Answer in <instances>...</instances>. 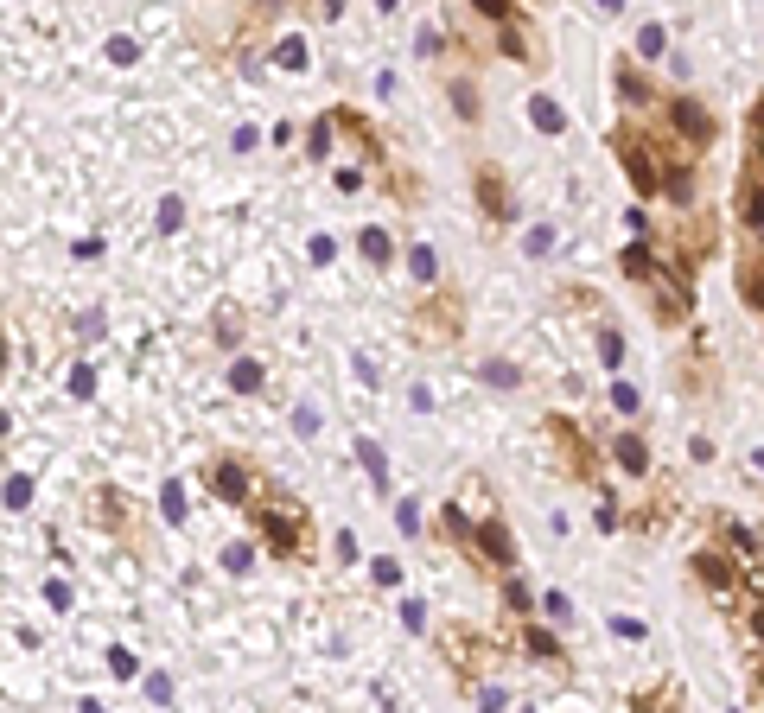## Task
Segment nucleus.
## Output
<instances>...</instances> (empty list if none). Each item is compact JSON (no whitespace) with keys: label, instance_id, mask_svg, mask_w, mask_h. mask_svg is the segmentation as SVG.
I'll use <instances>...</instances> for the list:
<instances>
[{"label":"nucleus","instance_id":"f257e3e1","mask_svg":"<svg viewBox=\"0 0 764 713\" xmlns=\"http://www.w3.org/2000/svg\"><path fill=\"white\" fill-rule=\"evenodd\" d=\"M255 529H262V548L281 554V561H312V516L300 497L274 491L255 503Z\"/></svg>","mask_w":764,"mask_h":713},{"label":"nucleus","instance_id":"6ab92c4d","mask_svg":"<svg viewBox=\"0 0 764 713\" xmlns=\"http://www.w3.org/2000/svg\"><path fill=\"white\" fill-rule=\"evenodd\" d=\"M503 605H510V612H529V593H523V580H510V573H503Z\"/></svg>","mask_w":764,"mask_h":713},{"label":"nucleus","instance_id":"dca6fc26","mask_svg":"<svg viewBox=\"0 0 764 713\" xmlns=\"http://www.w3.org/2000/svg\"><path fill=\"white\" fill-rule=\"evenodd\" d=\"M453 109H459V121H478V90L465 77H453Z\"/></svg>","mask_w":764,"mask_h":713},{"label":"nucleus","instance_id":"f03ea898","mask_svg":"<svg viewBox=\"0 0 764 713\" xmlns=\"http://www.w3.org/2000/svg\"><path fill=\"white\" fill-rule=\"evenodd\" d=\"M612 147H618V160H624V179L637 185V198H656V191H663V179H669V166L656 160V147L631 128V121H618Z\"/></svg>","mask_w":764,"mask_h":713},{"label":"nucleus","instance_id":"423d86ee","mask_svg":"<svg viewBox=\"0 0 764 713\" xmlns=\"http://www.w3.org/2000/svg\"><path fill=\"white\" fill-rule=\"evenodd\" d=\"M733 204H739V223H745V230H764V153H752V160H745Z\"/></svg>","mask_w":764,"mask_h":713},{"label":"nucleus","instance_id":"b1692460","mask_svg":"<svg viewBox=\"0 0 764 713\" xmlns=\"http://www.w3.org/2000/svg\"><path fill=\"white\" fill-rule=\"evenodd\" d=\"M179 217H185V204H179V198H166V204H160V223H166V230H179Z\"/></svg>","mask_w":764,"mask_h":713},{"label":"nucleus","instance_id":"f8f14e48","mask_svg":"<svg viewBox=\"0 0 764 713\" xmlns=\"http://www.w3.org/2000/svg\"><path fill=\"white\" fill-rule=\"evenodd\" d=\"M739 293L764 312V255H745V262H739Z\"/></svg>","mask_w":764,"mask_h":713},{"label":"nucleus","instance_id":"4be33fe9","mask_svg":"<svg viewBox=\"0 0 764 713\" xmlns=\"http://www.w3.org/2000/svg\"><path fill=\"white\" fill-rule=\"evenodd\" d=\"M408 262H414V274H421V281H433V262H440V255H433V249H414Z\"/></svg>","mask_w":764,"mask_h":713},{"label":"nucleus","instance_id":"7ed1b4c3","mask_svg":"<svg viewBox=\"0 0 764 713\" xmlns=\"http://www.w3.org/2000/svg\"><path fill=\"white\" fill-rule=\"evenodd\" d=\"M211 491L223 503H242V510H255L262 497H274V484L255 472L249 459H211Z\"/></svg>","mask_w":764,"mask_h":713},{"label":"nucleus","instance_id":"9b49d317","mask_svg":"<svg viewBox=\"0 0 764 713\" xmlns=\"http://www.w3.org/2000/svg\"><path fill=\"white\" fill-rule=\"evenodd\" d=\"M612 452H618V465H624V472H637V478L650 472V446L637 440V433H618V446H612Z\"/></svg>","mask_w":764,"mask_h":713},{"label":"nucleus","instance_id":"bb28decb","mask_svg":"<svg viewBox=\"0 0 764 713\" xmlns=\"http://www.w3.org/2000/svg\"><path fill=\"white\" fill-rule=\"evenodd\" d=\"M758 255H764V249H758Z\"/></svg>","mask_w":764,"mask_h":713},{"label":"nucleus","instance_id":"1a4fd4ad","mask_svg":"<svg viewBox=\"0 0 764 713\" xmlns=\"http://www.w3.org/2000/svg\"><path fill=\"white\" fill-rule=\"evenodd\" d=\"M472 191H478V204H484V211H491V223H510V217H516L510 185L497 179V166H478V172H472Z\"/></svg>","mask_w":764,"mask_h":713},{"label":"nucleus","instance_id":"4468645a","mask_svg":"<svg viewBox=\"0 0 764 713\" xmlns=\"http://www.w3.org/2000/svg\"><path fill=\"white\" fill-rule=\"evenodd\" d=\"M529 121H535V128H548V134H561V128H567L561 102H548V96H535V102H529Z\"/></svg>","mask_w":764,"mask_h":713},{"label":"nucleus","instance_id":"2eb2a0df","mask_svg":"<svg viewBox=\"0 0 764 713\" xmlns=\"http://www.w3.org/2000/svg\"><path fill=\"white\" fill-rule=\"evenodd\" d=\"M663 191H669V198H675V204H682V211H688V204H694V172H688V166H669Z\"/></svg>","mask_w":764,"mask_h":713},{"label":"nucleus","instance_id":"39448f33","mask_svg":"<svg viewBox=\"0 0 764 713\" xmlns=\"http://www.w3.org/2000/svg\"><path fill=\"white\" fill-rule=\"evenodd\" d=\"M694 580H701L714 599H739V593H745L739 561H733V554H720V548H701V554H694Z\"/></svg>","mask_w":764,"mask_h":713},{"label":"nucleus","instance_id":"a878e982","mask_svg":"<svg viewBox=\"0 0 764 713\" xmlns=\"http://www.w3.org/2000/svg\"><path fill=\"white\" fill-rule=\"evenodd\" d=\"M370 573H376V586H395V580H402V567H395V561H376Z\"/></svg>","mask_w":764,"mask_h":713},{"label":"nucleus","instance_id":"6e6552de","mask_svg":"<svg viewBox=\"0 0 764 713\" xmlns=\"http://www.w3.org/2000/svg\"><path fill=\"white\" fill-rule=\"evenodd\" d=\"M472 548H478V561L491 554V567H497V573H510V567H516V542H510V529H503L497 516H484V523H478Z\"/></svg>","mask_w":764,"mask_h":713},{"label":"nucleus","instance_id":"ddd939ff","mask_svg":"<svg viewBox=\"0 0 764 713\" xmlns=\"http://www.w3.org/2000/svg\"><path fill=\"white\" fill-rule=\"evenodd\" d=\"M497 45H503V58H516V64H529V32H523V20H510V26H497Z\"/></svg>","mask_w":764,"mask_h":713},{"label":"nucleus","instance_id":"393cba45","mask_svg":"<svg viewBox=\"0 0 764 713\" xmlns=\"http://www.w3.org/2000/svg\"><path fill=\"white\" fill-rule=\"evenodd\" d=\"M612 402H618L624 414H637V389H631V382H618V389H612Z\"/></svg>","mask_w":764,"mask_h":713},{"label":"nucleus","instance_id":"0eeeda50","mask_svg":"<svg viewBox=\"0 0 764 713\" xmlns=\"http://www.w3.org/2000/svg\"><path fill=\"white\" fill-rule=\"evenodd\" d=\"M669 121H675V134H682V141H694V147L714 141V115H707L694 96H675V102H669Z\"/></svg>","mask_w":764,"mask_h":713},{"label":"nucleus","instance_id":"20e7f679","mask_svg":"<svg viewBox=\"0 0 764 713\" xmlns=\"http://www.w3.org/2000/svg\"><path fill=\"white\" fill-rule=\"evenodd\" d=\"M542 440L554 446V465L567 478H593V440L567 421V414H542Z\"/></svg>","mask_w":764,"mask_h":713},{"label":"nucleus","instance_id":"aec40b11","mask_svg":"<svg viewBox=\"0 0 764 713\" xmlns=\"http://www.w3.org/2000/svg\"><path fill=\"white\" fill-rule=\"evenodd\" d=\"M599 357H605V363H618V357H624V344H618L612 325H599Z\"/></svg>","mask_w":764,"mask_h":713},{"label":"nucleus","instance_id":"a211bd4d","mask_svg":"<svg viewBox=\"0 0 764 713\" xmlns=\"http://www.w3.org/2000/svg\"><path fill=\"white\" fill-rule=\"evenodd\" d=\"M523 643H529V656H554V663H561V643H554L548 631H535V624L523 631Z\"/></svg>","mask_w":764,"mask_h":713},{"label":"nucleus","instance_id":"412c9836","mask_svg":"<svg viewBox=\"0 0 764 713\" xmlns=\"http://www.w3.org/2000/svg\"><path fill=\"white\" fill-rule=\"evenodd\" d=\"M357 452H363V465H370V472H376V484L389 478V465H382V452H376V440H357Z\"/></svg>","mask_w":764,"mask_h":713},{"label":"nucleus","instance_id":"f3484780","mask_svg":"<svg viewBox=\"0 0 764 713\" xmlns=\"http://www.w3.org/2000/svg\"><path fill=\"white\" fill-rule=\"evenodd\" d=\"M363 255H370V262L382 268V262H389V255H395V242L382 236V230H363Z\"/></svg>","mask_w":764,"mask_h":713},{"label":"nucleus","instance_id":"9d476101","mask_svg":"<svg viewBox=\"0 0 764 713\" xmlns=\"http://www.w3.org/2000/svg\"><path fill=\"white\" fill-rule=\"evenodd\" d=\"M618 268L631 274V281H644V287H656V274H663V268H656V255L644 249V242H631V249L618 255Z\"/></svg>","mask_w":764,"mask_h":713},{"label":"nucleus","instance_id":"5701e85b","mask_svg":"<svg viewBox=\"0 0 764 713\" xmlns=\"http://www.w3.org/2000/svg\"><path fill=\"white\" fill-rule=\"evenodd\" d=\"M236 389H262V370H255V363H236Z\"/></svg>","mask_w":764,"mask_h":713}]
</instances>
